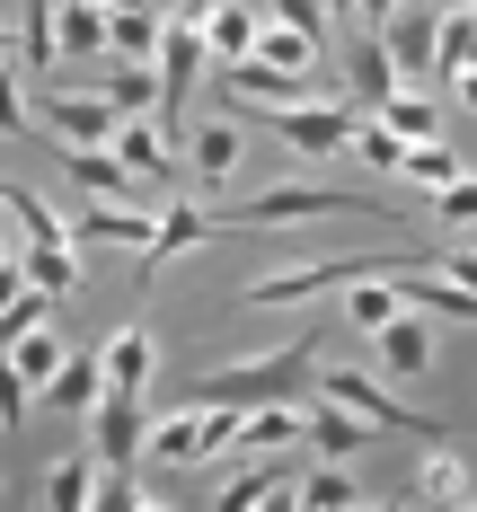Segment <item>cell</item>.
<instances>
[{
    "label": "cell",
    "mask_w": 477,
    "mask_h": 512,
    "mask_svg": "<svg viewBox=\"0 0 477 512\" xmlns=\"http://www.w3.org/2000/svg\"><path fill=\"white\" fill-rule=\"evenodd\" d=\"M318 336H327V327H310V336H292V345H274V354H257V362H221V371L168 389L151 407H239L248 415V407H274V398H301V380L318 371Z\"/></svg>",
    "instance_id": "1"
},
{
    "label": "cell",
    "mask_w": 477,
    "mask_h": 512,
    "mask_svg": "<svg viewBox=\"0 0 477 512\" xmlns=\"http://www.w3.org/2000/svg\"><path fill=\"white\" fill-rule=\"evenodd\" d=\"M398 221L389 204H371V195H336V186H265V195H239V204H221V230H283V221Z\"/></svg>",
    "instance_id": "2"
},
{
    "label": "cell",
    "mask_w": 477,
    "mask_h": 512,
    "mask_svg": "<svg viewBox=\"0 0 477 512\" xmlns=\"http://www.w3.org/2000/svg\"><path fill=\"white\" fill-rule=\"evenodd\" d=\"M265 124L292 142L301 159H345V142H354V124H363V106L354 98H292V106H265Z\"/></svg>",
    "instance_id": "3"
},
{
    "label": "cell",
    "mask_w": 477,
    "mask_h": 512,
    "mask_svg": "<svg viewBox=\"0 0 477 512\" xmlns=\"http://www.w3.org/2000/svg\"><path fill=\"white\" fill-rule=\"evenodd\" d=\"M327 398L336 407H354L371 424V433H416V442H451V424H433L424 407H407V398H389L371 371H327Z\"/></svg>",
    "instance_id": "4"
},
{
    "label": "cell",
    "mask_w": 477,
    "mask_h": 512,
    "mask_svg": "<svg viewBox=\"0 0 477 512\" xmlns=\"http://www.w3.org/2000/svg\"><path fill=\"white\" fill-rule=\"evenodd\" d=\"M142 442H151V398H115V389H106L98 407H89V460L98 468H133Z\"/></svg>",
    "instance_id": "5"
},
{
    "label": "cell",
    "mask_w": 477,
    "mask_h": 512,
    "mask_svg": "<svg viewBox=\"0 0 477 512\" xmlns=\"http://www.w3.org/2000/svg\"><path fill=\"white\" fill-rule=\"evenodd\" d=\"M62 177H71L89 204H124V195H133V168L115 159V142H62Z\"/></svg>",
    "instance_id": "6"
},
{
    "label": "cell",
    "mask_w": 477,
    "mask_h": 512,
    "mask_svg": "<svg viewBox=\"0 0 477 512\" xmlns=\"http://www.w3.org/2000/svg\"><path fill=\"white\" fill-rule=\"evenodd\" d=\"M98 380L115 389V398H151V380H159V345H151V327H124V336H106Z\"/></svg>",
    "instance_id": "7"
},
{
    "label": "cell",
    "mask_w": 477,
    "mask_h": 512,
    "mask_svg": "<svg viewBox=\"0 0 477 512\" xmlns=\"http://www.w3.org/2000/svg\"><path fill=\"white\" fill-rule=\"evenodd\" d=\"M45 124L62 133V142H115V124H124V106L106 98V89H53Z\"/></svg>",
    "instance_id": "8"
},
{
    "label": "cell",
    "mask_w": 477,
    "mask_h": 512,
    "mask_svg": "<svg viewBox=\"0 0 477 512\" xmlns=\"http://www.w3.org/2000/svg\"><path fill=\"white\" fill-rule=\"evenodd\" d=\"M345 89H354L363 115H380V98H398V89H407V80H398V62H389V45H380V27H363V36L345 45Z\"/></svg>",
    "instance_id": "9"
},
{
    "label": "cell",
    "mask_w": 477,
    "mask_h": 512,
    "mask_svg": "<svg viewBox=\"0 0 477 512\" xmlns=\"http://www.w3.org/2000/svg\"><path fill=\"white\" fill-rule=\"evenodd\" d=\"M380 45H389V62H398V80H424L433 53H442V9H398V18L380 27Z\"/></svg>",
    "instance_id": "10"
},
{
    "label": "cell",
    "mask_w": 477,
    "mask_h": 512,
    "mask_svg": "<svg viewBox=\"0 0 477 512\" xmlns=\"http://www.w3.org/2000/svg\"><path fill=\"white\" fill-rule=\"evenodd\" d=\"M212 230H221V212H204V204H177L168 195V212H159V230H151V248H142V283H151L168 256H186V248H204Z\"/></svg>",
    "instance_id": "11"
},
{
    "label": "cell",
    "mask_w": 477,
    "mask_h": 512,
    "mask_svg": "<svg viewBox=\"0 0 477 512\" xmlns=\"http://www.w3.org/2000/svg\"><path fill=\"white\" fill-rule=\"evenodd\" d=\"M159 212H133V204H89L71 221V248H151Z\"/></svg>",
    "instance_id": "12"
},
{
    "label": "cell",
    "mask_w": 477,
    "mask_h": 512,
    "mask_svg": "<svg viewBox=\"0 0 477 512\" xmlns=\"http://www.w3.org/2000/svg\"><path fill=\"white\" fill-rule=\"evenodd\" d=\"M257 504H301V468L265 460V468H239V477L212 495V512H257Z\"/></svg>",
    "instance_id": "13"
},
{
    "label": "cell",
    "mask_w": 477,
    "mask_h": 512,
    "mask_svg": "<svg viewBox=\"0 0 477 512\" xmlns=\"http://www.w3.org/2000/svg\"><path fill=\"white\" fill-rule=\"evenodd\" d=\"M239 451H310V407H292V398L248 407L239 415Z\"/></svg>",
    "instance_id": "14"
},
{
    "label": "cell",
    "mask_w": 477,
    "mask_h": 512,
    "mask_svg": "<svg viewBox=\"0 0 477 512\" xmlns=\"http://www.w3.org/2000/svg\"><path fill=\"white\" fill-rule=\"evenodd\" d=\"M168 151H177V142L159 133L151 115H124V124H115V159H124L133 177H151V186H168V195H177V168H168Z\"/></svg>",
    "instance_id": "15"
},
{
    "label": "cell",
    "mask_w": 477,
    "mask_h": 512,
    "mask_svg": "<svg viewBox=\"0 0 477 512\" xmlns=\"http://www.w3.org/2000/svg\"><path fill=\"white\" fill-rule=\"evenodd\" d=\"M159 36H168L159 0H133V9H106V53H115V62H159Z\"/></svg>",
    "instance_id": "16"
},
{
    "label": "cell",
    "mask_w": 477,
    "mask_h": 512,
    "mask_svg": "<svg viewBox=\"0 0 477 512\" xmlns=\"http://www.w3.org/2000/svg\"><path fill=\"white\" fill-rule=\"evenodd\" d=\"M371 345H380V371L416 380L424 362H433V327H424V309H398L389 327H371Z\"/></svg>",
    "instance_id": "17"
},
{
    "label": "cell",
    "mask_w": 477,
    "mask_h": 512,
    "mask_svg": "<svg viewBox=\"0 0 477 512\" xmlns=\"http://www.w3.org/2000/svg\"><path fill=\"white\" fill-rule=\"evenodd\" d=\"M221 89H230V98H265V106L310 98V80H301V71H274V62H257V53H248V62H221Z\"/></svg>",
    "instance_id": "18"
},
{
    "label": "cell",
    "mask_w": 477,
    "mask_h": 512,
    "mask_svg": "<svg viewBox=\"0 0 477 512\" xmlns=\"http://www.w3.org/2000/svg\"><path fill=\"white\" fill-rule=\"evenodd\" d=\"M204 45L212 62H248L257 53V9L248 0H204Z\"/></svg>",
    "instance_id": "19"
},
{
    "label": "cell",
    "mask_w": 477,
    "mask_h": 512,
    "mask_svg": "<svg viewBox=\"0 0 477 512\" xmlns=\"http://www.w3.org/2000/svg\"><path fill=\"white\" fill-rule=\"evenodd\" d=\"M36 398L45 407H71V415H89L106 398V380H98V354H62L53 362V380H36Z\"/></svg>",
    "instance_id": "20"
},
{
    "label": "cell",
    "mask_w": 477,
    "mask_h": 512,
    "mask_svg": "<svg viewBox=\"0 0 477 512\" xmlns=\"http://www.w3.org/2000/svg\"><path fill=\"white\" fill-rule=\"evenodd\" d=\"M416 504H477V477H469V460H460V442H433V460H424V477H416Z\"/></svg>",
    "instance_id": "21"
},
{
    "label": "cell",
    "mask_w": 477,
    "mask_h": 512,
    "mask_svg": "<svg viewBox=\"0 0 477 512\" xmlns=\"http://www.w3.org/2000/svg\"><path fill=\"white\" fill-rule=\"evenodd\" d=\"M310 451L318 460H354V451H371V424L327 398V407H310Z\"/></svg>",
    "instance_id": "22"
},
{
    "label": "cell",
    "mask_w": 477,
    "mask_h": 512,
    "mask_svg": "<svg viewBox=\"0 0 477 512\" xmlns=\"http://www.w3.org/2000/svg\"><path fill=\"white\" fill-rule=\"evenodd\" d=\"M53 53H106V0H53Z\"/></svg>",
    "instance_id": "23"
},
{
    "label": "cell",
    "mask_w": 477,
    "mask_h": 512,
    "mask_svg": "<svg viewBox=\"0 0 477 512\" xmlns=\"http://www.w3.org/2000/svg\"><path fill=\"white\" fill-rule=\"evenodd\" d=\"M301 504L310 512H363V477L345 460H318V468H301Z\"/></svg>",
    "instance_id": "24"
},
{
    "label": "cell",
    "mask_w": 477,
    "mask_h": 512,
    "mask_svg": "<svg viewBox=\"0 0 477 512\" xmlns=\"http://www.w3.org/2000/svg\"><path fill=\"white\" fill-rule=\"evenodd\" d=\"M98 89L124 106V115H159V62H115V53H106V80H98Z\"/></svg>",
    "instance_id": "25"
},
{
    "label": "cell",
    "mask_w": 477,
    "mask_h": 512,
    "mask_svg": "<svg viewBox=\"0 0 477 512\" xmlns=\"http://www.w3.org/2000/svg\"><path fill=\"white\" fill-rule=\"evenodd\" d=\"M18 256H27V283H36V292H53V301L80 283V248H71V239H27Z\"/></svg>",
    "instance_id": "26"
},
{
    "label": "cell",
    "mask_w": 477,
    "mask_h": 512,
    "mask_svg": "<svg viewBox=\"0 0 477 512\" xmlns=\"http://www.w3.org/2000/svg\"><path fill=\"white\" fill-rule=\"evenodd\" d=\"M45 504H53V512H89V504H98V460H89V451L53 460V468H45Z\"/></svg>",
    "instance_id": "27"
},
{
    "label": "cell",
    "mask_w": 477,
    "mask_h": 512,
    "mask_svg": "<svg viewBox=\"0 0 477 512\" xmlns=\"http://www.w3.org/2000/svg\"><path fill=\"white\" fill-rule=\"evenodd\" d=\"M186 159H195L204 177H239V168H248V151H239V124H195V133H186Z\"/></svg>",
    "instance_id": "28"
},
{
    "label": "cell",
    "mask_w": 477,
    "mask_h": 512,
    "mask_svg": "<svg viewBox=\"0 0 477 512\" xmlns=\"http://www.w3.org/2000/svg\"><path fill=\"white\" fill-rule=\"evenodd\" d=\"M380 124H389L398 142H442V106H433V98H416V89L380 98Z\"/></svg>",
    "instance_id": "29"
},
{
    "label": "cell",
    "mask_w": 477,
    "mask_h": 512,
    "mask_svg": "<svg viewBox=\"0 0 477 512\" xmlns=\"http://www.w3.org/2000/svg\"><path fill=\"white\" fill-rule=\"evenodd\" d=\"M398 309H407V301H398V283H389V274H363V283H345V318H354L363 336H371V327H389Z\"/></svg>",
    "instance_id": "30"
},
{
    "label": "cell",
    "mask_w": 477,
    "mask_h": 512,
    "mask_svg": "<svg viewBox=\"0 0 477 512\" xmlns=\"http://www.w3.org/2000/svg\"><path fill=\"white\" fill-rule=\"evenodd\" d=\"M257 62H274V71H318V36L310 27H257Z\"/></svg>",
    "instance_id": "31"
},
{
    "label": "cell",
    "mask_w": 477,
    "mask_h": 512,
    "mask_svg": "<svg viewBox=\"0 0 477 512\" xmlns=\"http://www.w3.org/2000/svg\"><path fill=\"white\" fill-rule=\"evenodd\" d=\"M398 177H416V186H433V195H442V186H451V177H469V168H460V151H451V142H407V168H398Z\"/></svg>",
    "instance_id": "32"
},
{
    "label": "cell",
    "mask_w": 477,
    "mask_h": 512,
    "mask_svg": "<svg viewBox=\"0 0 477 512\" xmlns=\"http://www.w3.org/2000/svg\"><path fill=\"white\" fill-rule=\"evenodd\" d=\"M71 354V345H62V336H53L45 318H36V327H27V336H18V345H9V362H18V371H27V380H53V362Z\"/></svg>",
    "instance_id": "33"
},
{
    "label": "cell",
    "mask_w": 477,
    "mask_h": 512,
    "mask_svg": "<svg viewBox=\"0 0 477 512\" xmlns=\"http://www.w3.org/2000/svg\"><path fill=\"white\" fill-rule=\"evenodd\" d=\"M151 495H142V477L133 468H98V512H142Z\"/></svg>",
    "instance_id": "34"
},
{
    "label": "cell",
    "mask_w": 477,
    "mask_h": 512,
    "mask_svg": "<svg viewBox=\"0 0 477 512\" xmlns=\"http://www.w3.org/2000/svg\"><path fill=\"white\" fill-rule=\"evenodd\" d=\"M433 212H442V230H469L477 221V177H451V186L433 195Z\"/></svg>",
    "instance_id": "35"
},
{
    "label": "cell",
    "mask_w": 477,
    "mask_h": 512,
    "mask_svg": "<svg viewBox=\"0 0 477 512\" xmlns=\"http://www.w3.org/2000/svg\"><path fill=\"white\" fill-rule=\"evenodd\" d=\"M0 424H9V433L27 424V371H18L9 354H0Z\"/></svg>",
    "instance_id": "36"
},
{
    "label": "cell",
    "mask_w": 477,
    "mask_h": 512,
    "mask_svg": "<svg viewBox=\"0 0 477 512\" xmlns=\"http://www.w3.org/2000/svg\"><path fill=\"white\" fill-rule=\"evenodd\" d=\"M0 133H27V98H18V53L0 62Z\"/></svg>",
    "instance_id": "37"
},
{
    "label": "cell",
    "mask_w": 477,
    "mask_h": 512,
    "mask_svg": "<svg viewBox=\"0 0 477 512\" xmlns=\"http://www.w3.org/2000/svg\"><path fill=\"white\" fill-rule=\"evenodd\" d=\"M274 18H283V27H310V36H327V9H318V0H274Z\"/></svg>",
    "instance_id": "38"
},
{
    "label": "cell",
    "mask_w": 477,
    "mask_h": 512,
    "mask_svg": "<svg viewBox=\"0 0 477 512\" xmlns=\"http://www.w3.org/2000/svg\"><path fill=\"white\" fill-rule=\"evenodd\" d=\"M398 9H407V0H354V18H363V27H389Z\"/></svg>",
    "instance_id": "39"
},
{
    "label": "cell",
    "mask_w": 477,
    "mask_h": 512,
    "mask_svg": "<svg viewBox=\"0 0 477 512\" xmlns=\"http://www.w3.org/2000/svg\"><path fill=\"white\" fill-rule=\"evenodd\" d=\"M451 98H460V106H477V62H469V71H451Z\"/></svg>",
    "instance_id": "40"
},
{
    "label": "cell",
    "mask_w": 477,
    "mask_h": 512,
    "mask_svg": "<svg viewBox=\"0 0 477 512\" xmlns=\"http://www.w3.org/2000/svg\"><path fill=\"white\" fill-rule=\"evenodd\" d=\"M327 9V27H354V0H318Z\"/></svg>",
    "instance_id": "41"
},
{
    "label": "cell",
    "mask_w": 477,
    "mask_h": 512,
    "mask_svg": "<svg viewBox=\"0 0 477 512\" xmlns=\"http://www.w3.org/2000/svg\"><path fill=\"white\" fill-rule=\"evenodd\" d=\"M18 248H27V239H18V221L0 212V256H18Z\"/></svg>",
    "instance_id": "42"
},
{
    "label": "cell",
    "mask_w": 477,
    "mask_h": 512,
    "mask_svg": "<svg viewBox=\"0 0 477 512\" xmlns=\"http://www.w3.org/2000/svg\"><path fill=\"white\" fill-rule=\"evenodd\" d=\"M9 53H18V27H0V62H9Z\"/></svg>",
    "instance_id": "43"
},
{
    "label": "cell",
    "mask_w": 477,
    "mask_h": 512,
    "mask_svg": "<svg viewBox=\"0 0 477 512\" xmlns=\"http://www.w3.org/2000/svg\"><path fill=\"white\" fill-rule=\"evenodd\" d=\"M106 9H133V0H106Z\"/></svg>",
    "instance_id": "44"
},
{
    "label": "cell",
    "mask_w": 477,
    "mask_h": 512,
    "mask_svg": "<svg viewBox=\"0 0 477 512\" xmlns=\"http://www.w3.org/2000/svg\"><path fill=\"white\" fill-rule=\"evenodd\" d=\"M451 9H477V0H451Z\"/></svg>",
    "instance_id": "45"
},
{
    "label": "cell",
    "mask_w": 477,
    "mask_h": 512,
    "mask_svg": "<svg viewBox=\"0 0 477 512\" xmlns=\"http://www.w3.org/2000/svg\"><path fill=\"white\" fill-rule=\"evenodd\" d=\"M0 212H9V204H0Z\"/></svg>",
    "instance_id": "46"
}]
</instances>
